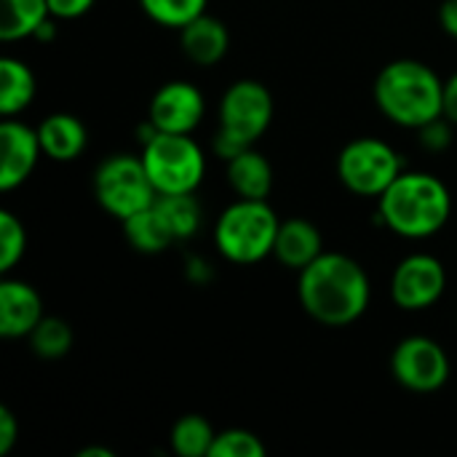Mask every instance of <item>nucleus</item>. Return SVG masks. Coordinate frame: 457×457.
<instances>
[{"mask_svg":"<svg viewBox=\"0 0 457 457\" xmlns=\"http://www.w3.org/2000/svg\"><path fill=\"white\" fill-rule=\"evenodd\" d=\"M43 155L37 129L19 118H3L0 123V190L11 193L21 187L35 171Z\"/></svg>","mask_w":457,"mask_h":457,"instance_id":"f8f14e48","label":"nucleus"},{"mask_svg":"<svg viewBox=\"0 0 457 457\" xmlns=\"http://www.w3.org/2000/svg\"><path fill=\"white\" fill-rule=\"evenodd\" d=\"M273 94L265 83L244 78L228 86L220 99V126L214 134V153L230 161L246 147H254L273 123Z\"/></svg>","mask_w":457,"mask_h":457,"instance_id":"20e7f679","label":"nucleus"},{"mask_svg":"<svg viewBox=\"0 0 457 457\" xmlns=\"http://www.w3.org/2000/svg\"><path fill=\"white\" fill-rule=\"evenodd\" d=\"M94 3L96 0H48V11L59 21H72L86 16L94 8Z\"/></svg>","mask_w":457,"mask_h":457,"instance_id":"cd10ccee","label":"nucleus"},{"mask_svg":"<svg viewBox=\"0 0 457 457\" xmlns=\"http://www.w3.org/2000/svg\"><path fill=\"white\" fill-rule=\"evenodd\" d=\"M206 115V99L190 80L163 83L147 107V120L166 134H193Z\"/></svg>","mask_w":457,"mask_h":457,"instance_id":"9b49d317","label":"nucleus"},{"mask_svg":"<svg viewBox=\"0 0 457 457\" xmlns=\"http://www.w3.org/2000/svg\"><path fill=\"white\" fill-rule=\"evenodd\" d=\"M453 217L450 187L428 171H402L378 198V222L391 233L423 241L436 236Z\"/></svg>","mask_w":457,"mask_h":457,"instance_id":"f03ea898","label":"nucleus"},{"mask_svg":"<svg viewBox=\"0 0 457 457\" xmlns=\"http://www.w3.org/2000/svg\"><path fill=\"white\" fill-rule=\"evenodd\" d=\"M447 292V268L428 252H415L399 260L391 276V300L407 313L434 308Z\"/></svg>","mask_w":457,"mask_h":457,"instance_id":"9d476101","label":"nucleus"},{"mask_svg":"<svg viewBox=\"0 0 457 457\" xmlns=\"http://www.w3.org/2000/svg\"><path fill=\"white\" fill-rule=\"evenodd\" d=\"M391 372L396 383L412 394H436L450 383L453 364L447 351L434 337L412 335L394 348Z\"/></svg>","mask_w":457,"mask_h":457,"instance_id":"1a4fd4ad","label":"nucleus"},{"mask_svg":"<svg viewBox=\"0 0 457 457\" xmlns=\"http://www.w3.org/2000/svg\"><path fill=\"white\" fill-rule=\"evenodd\" d=\"M281 220L268 201L238 198L214 222V246L233 265H257L273 257Z\"/></svg>","mask_w":457,"mask_h":457,"instance_id":"39448f33","label":"nucleus"},{"mask_svg":"<svg viewBox=\"0 0 457 457\" xmlns=\"http://www.w3.org/2000/svg\"><path fill=\"white\" fill-rule=\"evenodd\" d=\"M445 118L457 126V72L445 80Z\"/></svg>","mask_w":457,"mask_h":457,"instance_id":"7c9ffc66","label":"nucleus"},{"mask_svg":"<svg viewBox=\"0 0 457 457\" xmlns=\"http://www.w3.org/2000/svg\"><path fill=\"white\" fill-rule=\"evenodd\" d=\"M179 46H182V54L193 64L212 67V64H220L228 56L230 32H228L222 19L201 13L198 19H193L190 24H185L179 29Z\"/></svg>","mask_w":457,"mask_h":457,"instance_id":"2eb2a0df","label":"nucleus"},{"mask_svg":"<svg viewBox=\"0 0 457 457\" xmlns=\"http://www.w3.org/2000/svg\"><path fill=\"white\" fill-rule=\"evenodd\" d=\"M142 13L169 29H182L201 13H206L209 0H137Z\"/></svg>","mask_w":457,"mask_h":457,"instance_id":"b1692460","label":"nucleus"},{"mask_svg":"<svg viewBox=\"0 0 457 457\" xmlns=\"http://www.w3.org/2000/svg\"><path fill=\"white\" fill-rule=\"evenodd\" d=\"M51 16L48 0H5L0 37L5 43L27 40L37 32V27Z\"/></svg>","mask_w":457,"mask_h":457,"instance_id":"aec40b11","label":"nucleus"},{"mask_svg":"<svg viewBox=\"0 0 457 457\" xmlns=\"http://www.w3.org/2000/svg\"><path fill=\"white\" fill-rule=\"evenodd\" d=\"M139 155L158 195L195 193L206 177V155L193 134L155 131Z\"/></svg>","mask_w":457,"mask_h":457,"instance_id":"423d86ee","label":"nucleus"},{"mask_svg":"<svg viewBox=\"0 0 457 457\" xmlns=\"http://www.w3.org/2000/svg\"><path fill=\"white\" fill-rule=\"evenodd\" d=\"M217 439L214 426L201 415H185L171 426L169 445L179 457H209Z\"/></svg>","mask_w":457,"mask_h":457,"instance_id":"412c9836","label":"nucleus"},{"mask_svg":"<svg viewBox=\"0 0 457 457\" xmlns=\"http://www.w3.org/2000/svg\"><path fill=\"white\" fill-rule=\"evenodd\" d=\"M402 171L404 161L396 147L378 137H356L337 155V179L361 198L378 201Z\"/></svg>","mask_w":457,"mask_h":457,"instance_id":"0eeeda50","label":"nucleus"},{"mask_svg":"<svg viewBox=\"0 0 457 457\" xmlns=\"http://www.w3.org/2000/svg\"><path fill=\"white\" fill-rule=\"evenodd\" d=\"M319 254H324V236H321V230L311 220H305V217L281 220V228H278V236H276V246H273V257L284 268L300 273Z\"/></svg>","mask_w":457,"mask_h":457,"instance_id":"4468645a","label":"nucleus"},{"mask_svg":"<svg viewBox=\"0 0 457 457\" xmlns=\"http://www.w3.org/2000/svg\"><path fill=\"white\" fill-rule=\"evenodd\" d=\"M439 24L442 29L457 40V0H445L439 8Z\"/></svg>","mask_w":457,"mask_h":457,"instance_id":"2f4dec72","label":"nucleus"},{"mask_svg":"<svg viewBox=\"0 0 457 457\" xmlns=\"http://www.w3.org/2000/svg\"><path fill=\"white\" fill-rule=\"evenodd\" d=\"M27 340H29V348L35 351V356L46 359V361L64 359L72 351V329L67 321H62L56 316H43V321L32 329V335Z\"/></svg>","mask_w":457,"mask_h":457,"instance_id":"5701e85b","label":"nucleus"},{"mask_svg":"<svg viewBox=\"0 0 457 457\" xmlns=\"http://www.w3.org/2000/svg\"><path fill=\"white\" fill-rule=\"evenodd\" d=\"M46 308L40 292L21 278L0 281V337L21 340L29 337L32 329L43 321Z\"/></svg>","mask_w":457,"mask_h":457,"instance_id":"ddd939ff","label":"nucleus"},{"mask_svg":"<svg viewBox=\"0 0 457 457\" xmlns=\"http://www.w3.org/2000/svg\"><path fill=\"white\" fill-rule=\"evenodd\" d=\"M78 457H115L112 455V450H107V447H86V450H80Z\"/></svg>","mask_w":457,"mask_h":457,"instance_id":"473e14b6","label":"nucleus"},{"mask_svg":"<svg viewBox=\"0 0 457 457\" xmlns=\"http://www.w3.org/2000/svg\"><path fill=\"white\" fill-rule=\"evenodd\" d=\"M94 198L115 220H129L131 214L147 209L158 193L147 177L142 155L115 153L104 158L94 171Z\"/></svg>","mask_w":457,"mask_h":457,"instance_id":"6e6552de","label":"nucleus"},{"mask_svg":"<svg viewBox=\"0 0 457 457\" xmlns=\"http://www.w3.org/2000/svg\"><path fill=\"white\" fill-rule=\"evenodd\" d=\"M378 110L402 129H423L445 115V80L420 59L388 62L372 88Z\"/></svg>","mask_w":457,"mask_h":457,"instance_id":"7ed1b4c3","label":"nucleus"},{"mask_svg":"<svg viewBox=\"0 0 457 457\" xmlns=\"http://www.w3.org/2000/svg\"><path fill=\"white\" fill-rule=\"evenodd\" d=\"M225 177L238 198L268 201L273 193V166L257 147H246L225 161Z\"/></svg>","mask_w":457,"mask_h":457,"instance_id":"f3484780","label":"nucleus"},{"mask_svg":"<svg viewBox=\"0 0 457 457\" xmlns=\"http://www.w3.org/2000/svg\"><path fill=\"white\" fill-rule=\"evenodd\" d=\"M27 252V230L13 212H0V273L8 276Z\"/></svg>","mask_w":457,"mask_h":457,"instance_id":"393cba45","label":"nucleus"},{"mask_svg":"<svg viewBox=\"0 0 457 457\" xmlns=\"http://www.w3.org/2000/svg\"><path fill=\"white\" fill-rule=\"evenodd\" d=\"M297 297L313 321L324 327H348L367 313L372 284L359 260L340 252H324L297 273Z\"/></svg>","mask_w":457,"mask_h":457,"instance_id":"f257e3e1","label":"nucleus"},{"mask_svg":"<svg viewBox=\"0 0 457 457\" xmlns=\"http://www.w3.org/2000/svg\"><path fill=\"white\" fill-rule=\"evenodd\" d=\"M37 91L35 72L29 70L27 62L16 56H3L0 59V112L3 118H16L24 112Z\"/></svg>","mask_w":457,"mask_h":457,"instance_id":"a211bd4d","label":"nucleus"},{"mask_svg":"<svg viewBox=\"0 0 457 457\" xmlns=\"http://www.w3.org/2000/svg\"><path fill=\"white\" fill-rule=\"evenodd\" d=\"M19 439V420L8 407H0V457H5Z\"/></svg>","mask_w":457,"mask_h":457,"instance_id":"c85d7f7f","label":"nucleus"},{"mask_svg":"<svg viewBox=\"0 0 457 457\" xmlns=\"http://www.w3.org/2000/svg\"><path fill=\"white\" fill-rule=\"evenodd\" d=\"M37 137L43 145V155L56 163H70L80 158L88 147V129L72 112H51L40 120Z\"/></svg>","mask_w":457,"mask_h":457,"instance_id":"dca6fc26","label":"nucleus"},{"mask_svg":"<svg viewBox=\"0 0 457 457\" xmlns=\"http://www.w3.org/2000/svg\"><path fill=\"white\" fill-rule=\"evenodd\" d=\"M265 453L268 447L257 434L246 428H228V431H217L209 457H265Z\"/></svg>","mask_w":457,"mask_h":457,"instance_id":"a878e982","label":"nucleus"},{"mask_svg":"<svg viewBox=\"0 0 457 457\" xmlns=\"http://www.w3.org/2000/svg\"><path fill=\"white\" fill-rule=\"evenodd\" d=\"M155 206L161 209L163 220L169 222L177 241H187L198 233L204 222L201 204L195 201V193H179V195H158Z\"/></svg>","mask_w":457,"mask_h":457,"instance_id":"4be33fe9","label":"nucleus"},{"mask_svg":"<svg viewBox=\"0 0 457 457\" xmlns=\"http://www.w3.org/2000/svg\"><path fill=\"white\" fill-rule=\"evenodd\" d=\"M185 276H187V281H193V284L204 287V284H209V281H212L214 268H212V262H209L206 257L193 254V257H187V260H185Z\"/></svg>","mask_w":457,"mask_h":457,"instance_id":"c756f323","label":"nucleus"},{"mask_svg":"<svg viewBox=\"0 0 457 457\" xmlns=\"http://www.w3.org/2000/svg\"><path fill=\"white\" fill-rule=\"evenodd\" d=\"M453 120H447L445 115L426 123L423 129H418V137H420V145L431 153H442L453 145Z\"/></svg>","mask_w":457,"mask_h":457,"instance_id":"bb28decb","label":"nucleus"},{"mask_svg":"<svg viewBox=\"0 0 457 457\" xmlns=\"http://www.w3.org/2000/svg\"><path fill=\"white\" fill-rule=\"evenodd\" d=\"M123 236L131 244V249H137L142 254H161L171 244H177V238H174L169 222L163 220L161 209L155 206V201L147 209L123 220Z\"/></svg>","mask_w":457,"mask_h":457,"instance_id":"6ab92c4d","label":"nucleus"}]
</instances>
